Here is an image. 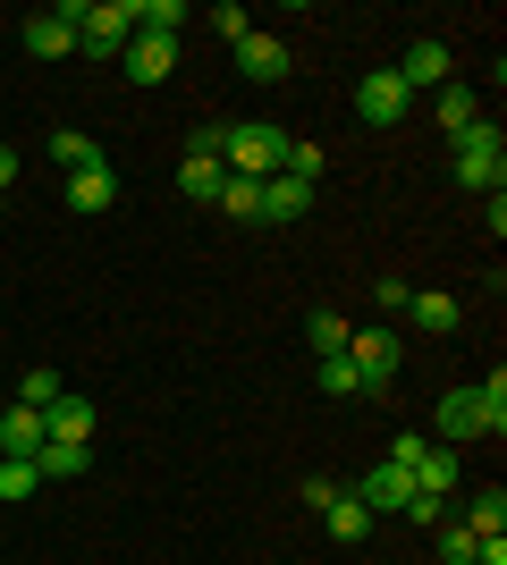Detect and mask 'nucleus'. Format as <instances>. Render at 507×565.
<instances>
[{"label":"nucleus","mask_w":507,"mask_h":565,"mask_svg":"<svg viewBox=\"0 0 507 565\" xmlns=\"http://www.w3.org/2000/svg\"><path fill=\"white\" fill-rule=\"evenodd\" d=\"M279 161H288V127H271V118H237V127H220V169L229 178H279Z\"/></svg>","instance_id":"nucleus-1"},{"label":"nucleus","mask_w":507,"mask_h":565,"mask_svg":"<svg viewBox=\"0 0 507 565\" xmlns=\"http://www.w3.org/2000/svg\"><path fill=\"white\" fill-rule=\"evenodd\" d=\"M457 186H474V194L507 186V136L490 127V118H474V127L457 136Z\"/></svg>","instance_id":"nucleus-2"},{"label":"nucleus","mask_w":507,"mask_h":565,"mask_svg":"<svg viewBox=\"0 0 507 565\" xmlns=\"http://www.w3.org/2000/svg\"><path fill=\"white\" fill-rule=\"evenodd\" d=\"M406 110H414V94L398 85V68H372V76L356 85V118H363V127H398Z\"/></svg>","instance_id":"nucleus-3"},{"label":"nucleus","mask_w":507,"mask_h":565,"mask_svg":"<svg viewBox=\"0 0 507 565\" xmlns=\"http://www.w3.org/2000/svg\"><path fill=\"white\" fill-rule=\"evenodd\" d=\"M398 330H347V363H356L363 372V388H389V380H398Z\"/></svg>","instance_id":"nucleus-4"},{"label":"nucleus","mask_w":507,"mask_h":565,"mask_svg":"<svg viewBox=\"0 0 507 565\" xmlns=\"http://www.w3.org/2000/svg\"><path fill=\"white\" fill-rule=\"evenodd\" d=\"M363 507V515H406V498H414V472H398V465H372V472H356V490H347Z\"/></svg>","instance_id":"nucleus-5"},{"label":"nucleus","mask_w":507,"mask_h":565,"mask_svg":"<svg viewBox=\"0 0 507 565\" xmlns=\"http://www.w3.org/2000/svg\"><path fill=\"white\" fill-rule=\"evenodd\" d=\"M119 60H127V76H136V85H161V76L178 68V34H145V25H136Z\"/></svg>","instance_id":"nucleus-6"},{"label":"nucleus","mask_w":507,"mask_h":565,"mask_svg":"<svg viewBox=\"0 0 507 565\" xmlns=\"http://www.w3.org/2000/svg\"><path fill=\"white\" fill-rule=\"evenodd\" d=\"M237 76L245 85H288V43H279V34H245L237 43Z\"/></svg>","instance_id":"nucleus-7"},{"label":"nucleus","mask_w":507,"mask_h":565,"mask_svg":"<svg viewBox=\"0 0 507 565\" xmlns=\"http://www.w3.org/2000/svg\"><path fill=\"white\" fill-rule=\"evenodd\" d=\"M398 85H406V94H423V85H448V43H432V34H423V43H406V60H398Z\"/></svg>","instance_id":"nucleus-8"},{"label":"nucleus","mask_w":507,"mask_h":565,"mask_svg":"<svg viewBox=\"0 0 507 565\" xmlns=\"http://www.w3.org/2000/svg\"><path fill=\"white\" fill-rule=\"evenodd\" d=\"M18 43H25V60H68V51H76V34H68V18H60V9H34Z\"/></svg>","instance_id":"nucleus-9"},{"label":"nucleus","mask_w":507,"mask_h":565,"mask_svg":"<svg viewBox=\"0 0 507 565\" xmlns=\"http://www.w3.org/2000/svg\"><path fill=\"white\" fill-rule=\"evenodd\" d=\"M110 203H119V178H110V161H94V169H76V178H68V212L102 220Z\"/></svg>","instance_id":"nucleus-10"},{"label":"nucleus","mask_w":507,"mask_h":565,"mask_svg":"<svg viewBox=\"0 0 507 565\" xmlns=\"http://www.w3.org/2000/svg\"><path fill=\"white\" fill-rule=\"evenodd\" d=\"M305 212H314V186H305V178H263V220L271 228H296Z\"/></svg>","instance_id":"nucleus-11"},{"label":"nucleus","mask_w":507,"mask_h":565,"mask_svg":"<svg viewBox=\"0 0 507 565\" xmlns=\"http://www.w3.org/2000/svg\"><path fill=\"white\" fill-rule=\"evenodd\" d=\"M440 439H448V448H465V439H490V430H483V405H474V388H448V397H440Z\"/></svg>","instance_id":"nucleus-12"},{"label":"nucleus","mask_w":507,"mask_h":565,"mask_svg":"<svg viewBox=\"0 0 507 565\" xmlns=\"http://www.w3.org/2000/svg\"><path fill=\"white\" fill-rule=\"evenodd\" d=\"M406 321H414L423 338H448V330L465 321V305H457V296H432V287H423V296H406Z\"/></svg>","instance_id":"nucleus-13"},{"label":"nucleus","mask_w":507,"mask_h":565,"mask_svg":"<svg viewBox=\"0 0 507 565\" xmlns=\"http://www.w3.org/2000/svg\"><path fill=\"white\" fill-rule=\"evenodd\" d=\"M220 178H229L220 152H187V161H178V194H187V203H220Z\"/></svg>","instance_id":"nucleus-14"},{"label":"nucleus","mask_w":507,"mask_h":565,"mask_svg":"<svg viewBox=\"0 0 507 565\" xmlns=\"http://www.w3.org/2000/svg\"><path fill=\"white\" fill-rule=\"evenodd\" d=\"M43 439H51V430H43L34 405H9V414H0V456H34Z\"/></svg>","instance_id":"nucleus-15"},{"label":"nucleus","mask_w":507,"mask_h":565,"mask_svg":"<svg viewBox=\"0 0 507 565\" xmlns=\"http://www.w3.org/2000/svg\"><path fill=\"white\" fill-rule=\"evenodd\" d=\"M43 430H51V439H68V448H85V439H94V405H85V397L43 405Z\"/></svg>","instance_id":"nucleus-16"},{"label":"nucleus","mask_w":507,"mask_h":565,"mask_svg":"<svg viewBox=\"0 0 507 565\" xmlns=\"http://www.w3.org/2000/svg\"><path fill=\"white\" fill-rule=\"evenodd\" d=\"M406 472H414V490H423V498H448V490H457V448H423Z\"/></svg>","instance_id":"nucleus-17"},{"label":"nucleus","mask_w":507,"mask_h":565,"mask_svg":"<svg viewBox=\"0 0 507 565\" xmlns=\"http://www.w3.org/2000/svg\"><path fill=\"white\" fill-rule=\"evenodd\" d=\"M474 118H483V94H474V85H440V127H448V143H457Z\"/></svg>","instance_id":"nucleus-18"},{"label":"nucleus","mask_w":507,"mask_h":565,"mask_svg":"<svg viewBox=\"0 0 507 565\" xmlns=\"http://www.w3.org/2000/svg\"><path fill=\"white\" fill-rule=\"evenodd\" d=\"M465 532H474V541H490V532H507V490H483V498H465Z\"/></svg>","instance_id":"nucleus-19"},{"label":"nucleus","mask_w":507,"mask_h":565,"mask_svg":"<svg viewBox=\"0 0 507 565\" xmlns=\"http://www.w3.org/2000/svg\"><path fill=\"white\" fill-rule=\"evenodd\" d=\"M305 347L314 354H347V312H330V305L305 312Z\"/></svg>","instance_id":"nucleus-20"},{"label":"nucleus","mask_w":507,"mask_h":565,"mask_svg":"<svg viewBox=\"0 0 507 565\" xmlns=\"http://www.w3.org/2000/svg\"><path fill=\"white\" fill-rule=\"evenodd\" d=\"M34 472H43V481H76V472H85V448H68V439H43V448H34Z\"/></svg>","instance_id":"nucleus-21"},{"label":"nucleus","mask_w":507,"mask_h":565,"mask_svg":"<svg viewBox=\"0 0 507 565\" xmlns=\"http://www.w3.org/2000/svg\"><path fill=\"white\" fill-rule=\"evenodd\" d=\"M474 405H483V430L499 439V430H507V372H499V363H490V380H474Z\"/></svg>","instance_id":"nucleus-22"},{"label":"nucleus","mask_w":507,"mask_h":565,"mask_svg":"<svg viewBox=\"0 0 507 565\" xmlns=\"http://www.w3.org/2000/svg\"><path fill=\"white\" fill-rule=\"evenodd\" d=\"M321 523H330V541H363V532H372V515H363V507H356L347 490H338L330 507H321Z\"/></svg>","instance_id":"nucleus-23"},{"label":"nucleus","mask_w":507,"mask_h":565,"mask_svg":"<svg viewBox=\"0 0 507 565\" xmlns=\"http://www.w3.org/2000/svg\"><path fill=\"white\" fill-rule=\"evenodd\" d=\"M220 212L229 220H263V186H254V178H220Z\"/></svg>","instance_id":"nucleus-24"},{"label":"nucleus","mask_w":507,"mask_h":565,"mask_svg":"<svg viewBox=\"0 0 507 565\" xmlns=\"http://www.w3.org/2000/svg\"><path fill=\"white\" fill-rule=\"evenodd\" d=\"M321 397H363V372H356V363H347V354H321Z\"/></svg>","instance_id":"nucleus-25"},{"label":"nucleus","mask_w":507,"mask_h":565,"mask_svg":"<svg viewBox=\"0 0 507 565\" xmlns=\"http://www.w3.org/2000/svg\"><path fill=\"white\" fill-rule=\"evenodd\" d=\"M51 161H68V178H76V169H94L102 152H94V136H76V127H51Z\"/></svg>","instance_id":"nucleus-26"},{"label":"nucleus","mask_w":507,"mask_h":565,"mask_svg":"<svg viewBox=\"0 0 507 565\" xmlns=\"http://www.w3.org/2000/svg\"><path fill=\"white\" fill-rule=\"evenodd\" d=\"M34 490H43L34 456H0V498H34Z\"/></svg>","instance_id":"nucleus-27"},{"label":"nucleus","mask_w":507,"mask_h":565,"mask_svg":"<svg viewBox=\"0 0 507 565\" xmlns=\"http://www.w3.org/2000/svg\"><path fill=\"white\" fill-rule=\"evenodd\" d=\"M68 397V388H60V372H51V363H34V372H25V388H18V405H34V414H43V405H60Z\"/></svg>","instance_id":"nucleus-28"},{"label":"nucleus","mask_w":507,"mask_h":565,"mask_svg":"<svg viewBox=\"0 0 507 565\" xmlns=\"http://www.w3.org/2000/svg\"><path fill=\"white\" fill-rule=\"evenodd\" d=\"M432 532H440V565H474V532H465L457 515H440Z\"/></svg>","instance_id":"nucleus-29"},{"label":"nucleus","mask_w":507,"mask_h":565,"mask_svg":"<svg viewBox=\"0 0 507 565\" xmlns=\"http://www.w3.org/2000/svg\"><path fill=\"white\" fill-rule=\"evenodd\" d=\"M321 169H330V152H321V143H288V161H279V178H305V186H314Z\"/></svg>","instance_id":"nucleus-30"},{"label":"nucleus","mask_w":507,"mask_h":565,"mask_svg":"<svg viewBox=\"0 0 507 565\" xmlns=\"http://www.w3.org/2000/svg\"><path fill=\"white\" fill-rule=\"evenodd\" d=\"M220 34H229V43H245V34H254V18H245L237 0H220Z\"/></svg>","instance_id":"nucleus-31"},{"label":"nucleus","mask_w":507,"mask_h":565,"mask_svg":"<svg viewBox=\"0 0 507 565\" xmlns=\"http://www.w3.org/2000/svg\"><path fill=\"white\" fill-rule=\"evenodd\" d=\"M406 296H414L406 279H381V287H372V305H381V312H406Z\"/></svg>","instance_id":"nucleus-32"},{"label":"nucleus","mask_w":507,"mask_h":565,"mask_svg":"<svg viewBox=\"0 0 507 565\" xmlns=\"http://www.w3.org/2000/svg\"><path fill=\"white\" fill-rule=\"evenodd\" d=\"M474 565H507V532H490V541H474Z\"/></svg>","instance_id":"nucleus-33"},{"label":"nucleus","mask_w":507,"mask_h":565,"mask_svg":"<svg viewBox=\"0 0 507 565\" xmlns=\"http://www.w3.org/2000/svg\"><path fill=\"white\" fill-rule=\"evenodd\" d=\"M9 178H18V152H9V143H0V194H9Z\"/></svg>","instance_id":"nucleus-34"},{"label":"nucleus","mask_w":507,"mask_h":565,"mask_svg":"<svg viewBox=\"0 0 507 565\" xmlns=\"http://www.w3.org/2000/svg\"><path fill=\"white\" fill-rule=\"evenodd\" d=\"M0 220H9V194H0Z\"/></svg>","instance_id":"nucleus-35"}]
</instances>
